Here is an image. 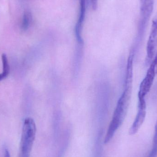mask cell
I'll list each match as a JSON object with an SVG mask.
<instances>
[{
  "label": "cell",
  "instance_id": "cell-1",
  "mask_svg": "<svg viewBox=\"0 0 157 157\" xmlns=\"http://www.w3.org/2000/svg\"><path fill=\"white\" fill-rule=\"evenodd\" d=\"M131 95L132 91L128 90H124L117 102L112 119L107 131L104 141L105 144H108L110 141L116 131L122 124L127 113Z\"/></svg>",
  "mask_w": 157,
  "mask_h": 157
},
{
  "label": "cell",
  "instance_id": "cell-2",
  "mask_svg": "<svg viewBox=\"0 0 157 157\" xmlns=\"http://www.w3.org/2000/svg\"><path fill=\"white\" fill-rule=\"evenodd\" d=\"M36 127L35 121L28 117L25 119L22 129L18 157H29L36 137Z\"/></svg>",
  "mask_w": 157,
  "mask_h": 157
},
{
  "label": "cell",
  "instance_id": "cell-3",
  "mask_svg": "<svg viewBox=\"0 0 157 157\" xmlns=\"http://www.w3.org/2000/svg\"><path fill=\"white\" fill-rule=\"evenodd\" d=\"M157 62V51L154 59L151 62L145 77L142 80L139 87L138 93V99H145L153 86L155 77L156 66Z\"/></svg>",
  "mask_w": 157,
  "mask_h": 157
},
{
  "label": "cell",
  "instance_id": "cell-4",
  "mask_svg": "<svg viewBox=\"0 0 157 157\" xmlns=\"http://www.w3.org/2000/svg\"><path fill=\"white\" fill-rule=\"evenodd\" d=\"M157 51V14L152 20L150 35L147 45L146 62H152Z\"/></svg>",
  "mask_w": 157,
  "mask_h": 157
},
{
  "label": "cell",
  "instance_id": "cell-5",
  "mask_svg": "<svg viewBox=\"0 0 157 157\" xmlns=\"http://www.w3.org/2000/svg\"><path fill=\"white\" fill-rule=\"evenodd\" d=\"M154 0H140V19L138 34L144 35L146 24L154 8Z\"/></svg>",
  "mask_w": 157,
  "mask_h": 157
},
{
  "label": "cell",
  "instance_id": "cell-6",
  "mask_svg": "<svg viewBox=\"0 0 157 157\" xmlns=\"http://www.w3.org/2000/svg\"><path fill=\"white\" fill-rule=\"evenodd\" d=\"M146 104H138L136 117L129 130V134L133 135L137 133L144 123L146 116Z\"/></svg>",
  "mask_w": 157,
  "mask_h": 157
},
{
  "label": "cell",
  "instance_id": "cell-7",
  "mask_svg": "<svg viewBox=\"0 0 157 157\" xmlns=\"http://www.w3.org/2000/svg\"><path fill=\"white\" fill-rule=\"evenodd\" d=\"M86 0H80L79 17L75 27V34L77 43L80 46L83 44V38L82 37V30L83 23L86 16Z\"/></svg>",
  "mask_w": 157,
  "mask_h": 157
},
{
  "label": "cell",
  "instance_id": "cell-8",
  "mask_svg": "<svg viewBox=\"0 0 157 157\" xmlns=\"http://www.w3.org/2000/svg\"><path fill=\"white\" fill-rule=\"evenodd\" d=\"M32 19V14L30 11H25L24 13L23 20H22V29L25 30L27 29L31 24Z\"/></svg>",
  "mask_w": 157,
  "mask_h": 157
},
{
  "label": "cell",
  "instance_id": "cell-9",
  "mask_svg": "<svg viewBox=\"0 0 157 157\" xmlns=\"http://www.w3.org/2000/svg\"><path fill=\"white\" fill-rule=\"evenodd\" d=\"M98 0H91V6L93 10H96L98 7Z\"/></svg>",
  "mask_w": 157,
  "mask_h": 157
},
{
  "label": "cell",
  "instance_id": "cell-10",
  "mask_svg": "<svg viewBox=\"0 0 157 157\" xmlns=\"http://www.w3.org/2000/svg\"><path fill=\"white\" fill-rule=\"evenodd\" d=\"M8 75L6 74L5 73L3 72L2 73L0 74V81L6 78L8 76Z\"/></svg>",
  "mask_w": 157,
  "mask_h": 157
},
{
  "label": "cell",
  "instance_id": "cell-11",
  "mask_svg": "<svg viewBox=\"0 0 157 157\" xmlns=\"http://www.w3.org/2000/svg\"><path fill=\"white\" fill-rule=\"evenodd\" d=\"M4 157H10V153L7 149H6L5 151Z\"/></svg>",
  "mask_w": 157,
  "mask_h": 157
}]
</instances>
